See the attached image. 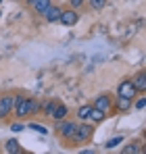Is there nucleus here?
I'll return each instance as SVG.
<instances>
[{
	"label": "nucleus",
	"mask_w": 146,
	"mask_h": 154,
	"mask_svg": "<svg viewBox=\"0 0 146 154\" xmlns=\"http://www.w3.org/2000/svg\"><path fill=\"white\" fill-rule=\"evenodd\" d=\"M56 100H50V102H46L44 104V106H42V112H44V115H52V110H54V108H56Z\"/></svg>",
	"instance_id": "17"
},
{
	"label": "nucleus",
	"mask_w": 146,
	"mask_h": 154,
	"mask_svg": "<svg viewBox=\"0 0 146 154\" xmlns=\"http://www.w3.org/2000/svg\"><path fill=\"white\" fill-rule=\"evenodd\" d=\"M104 4H106V0H90V6H92L94 11H102Z\"/></svg>",
	"instance_id": "19"
},
{
	"label": "nucleus",
	"mask_w": 146,
	"mask_h": 154,
	"mask_svg": "<svg viewBox=\"0 0 146 154\" xmlns=\"http://www.w3.org/2000/svg\"><path fill=\"white\" fill-rule=\"evenodd\" d=\"M71 2V8H79V6H84V0H69Z\"/></svg>",
	"instance_id": "22"
},
{
	"label": "nucleus",
	"mask_w": 146,
	"mask_h": 154,
	"mask_svg": "<svg viewBox=\"0 0 146 154\" xmlns=\"http://www.w3.org/2000/svg\"><path fill=\"white\" fill-rule=\"evenodd\" d=\"M132 83H134V88H136L138 92L144 94V92H146V73H144V71H140L138 75L132 79Z\"/></svg>",
	"instance_id": "10"
},
{
	"label": "nucleus",
	"mask_w": 146,
	"mask_h": 154,
	"mask_svg": "<svg viewBox=\"0 0 146 154\" xmlns=\"http://www.w3.org/2000/svg\"><path fill=\"white\" fill-rule=\"evenodd\" d=\"M15 108V96L13 94H4L0 96V119H6Z\"/></svg>",
	"instance_id": "3"
},
{
	"label": "nucleus",
	"mask_w": 146,
	"mask_h": 154,
	"mask_svg": "<svg viewBox=\"0 0 146 154\" xmlns=\"http://www.w3.org/2000/svg\"><path fill=\"white\" fill-rule=\"evenodd\" d=\"M0 17H2V13H0Z\"/></svg>",
	"instance_id": "25"
},
{
	"label": "nucleus",
	"mask_w": 146,
	"mask_h": 154,
	"mask_svg": "<svg viewBox=\"0 0 146 154\" xmlns=\"http://www.w3.org/2000/svg\"><path fill=\"white\" fill-rule=\"evenodd\" d=\"M121 142H123V137H121V135H117V137H113V140H109V142L104 144V148H106V150H113V148H115V146H119Z\"/></svg>",
	"instance_id": "16"
},
{
	"label": "nucleus",
	"mask_w": 146,
	"mask_h": 154,
	"mask_svg": "<svg viewBox=\"0 0 146 154\" xmlns=\"http://www.w3.org/2000/svg\"><path fill=\"white\" fill-rule=\"evenodd\" d=\"M23 125H21V123H13V125H11V131H15V133H19V131H23Z\"/></svg>",
	"instance_id": "21"
},
{
	"label": "nucleus",
	"mask_w": 146,
	"mask_h": 154,
	"mask_svg": "<svg viewBox=\"0 0 146 154\" xmlns=\"http://www.w3.org/2000/svg\"><path fill=\"white\" fill-rule=\"evenodd\" d=\"M144 106H146V98H140V100L136 102V108H138V110H142Z\"/></svg>",
	"instance_id": "23"
},
{
	"label": "nucleus",
	"mask_w": 146,
	"mask_h": 154,
	"mask_svg": "<svg viewBox=\"0 0 146 154\" xmlns=\"http://www.w3.org/2000/svg\"><path fill=\"white\" fill-rule=\"evenodd\" d=\"M90 110H92V104H84V106H79V108H77V119H79V121H88Z\"/></svg>",
	"instance_id": "14"
},
{
	"label": "nucleus",
	"mask_w": 146,
	"mask_h": 154,
	"mask_svg": "<svg viewBox=\"0 0 146 154\" xmlns=\"http://www.w3.org/2000/svg\"><path fill=\"white\" fill-rule=\"evenodd\" d=\"M0 2H2V0H0Z\"/></svg>",
	"instance_id": "26"
},
{
	"label": "nucleus",
	"mask_w": 146,
	"mask_h": 154,
	"mask_svg": "<svg viewBox=\"0 0 146 154\" xmlns=\"http://www.w3.org/2000/svg\"><path fill=\"white\" fill-rule=\"evenodd\" d=\"M94 108H100V110H104L106 115H111V110H113V104H111V98L106 96V94H100V96H96V100H94V104H92Z\"/></svg>",
	"instance_id": "7"
},
{
	"label": "nucleus",
	"mask_w": 146,
	"mask_h": 154,
	"mask_svg": "<svg viewBox=\"0 0 146 154\" xmlns=\"http://www.w3.org/2000/svg\"><path fill=\"white\" fill-rule=\"evenodd\" d=\"M129 152H142V148H140V144H129L127 148H123V154H129Z\"/></svg>",
	"instance_id": "18"
},
{
	"label": "nucleus",
	"mask_w": 146,
	"mask_h": 154,
	"mask_svg": "<svg viewBox=\"0 0 146 154\" xmlns=\"http://www.w3.org/2000/svg\"><path fill=\"white\" fill-rule=\"evenodd\" d=\"M115 110H119V112L132 110V100L129 98H123V96H117L115 98Z\"/></svg>",
	"instance_id": "9"
},
{
	"label": "nucleus",
	"mask_w": 146,
	"mask_h": 154,
	"mask_svg": "<svg viewBox=\"0 0 146 154\" xmlns=\"http://www.w3.org/2000/svg\"><path fill=\"white\" fill-rule=\"evenodd\" d=\"M67 115H69V108L65 106V104H56V108L52 110V119L54 121H61V119H67Z\"/></svg>",
	"instance_id": "11"
},
{
	"label": "nucleus",
	"mask_w": 146,
	"mask_h": 154,
	"mask_svg": "<svg viewBox=\"0 0 146 154\" xmlns=\"http://www.w3.org/2000/svg\"><path fill=\"white\" fill-rule=\"evenodd\" d=\"M50 4H52V0H38V2L33 4V8H36L38 13H44V11L48 8Z\"/></svg>",
	"instance_id": "15"
},
{
	"label": "nucleus",
	"mask_w": 146,
	"mask_h": 154,
	"mask_svg": "<svg viewBox=\"0 0 146 154\" xmlns=\"http://www.w3.org/2000/svg\"><path fill=\"white\" fill-rule=\"evenodd\" d=\"M38 108H40L38 100L27 98V96H15V108H13V110H15V115H17L19 119L29 117V115H36Z\"/></svg>",
	"instance_id": "1"
},
{
	"label": "nucleus",
	"mask_w": 146,
	"mask_h": 154,
	"mask_svg": "<svg viewBox=\"0 0 146 154\" xmlns=\"http://www.w3.org/2000/svg\"><path fill=\"white\" fill-rule=\"evenodd\" d=\"M104 117H106V112L100 110V108H94V106H92V110H90V115H88V119H90L92 123H102Z\"/></svg>",
	"instance_id": "12"
},
{
	"label": "nucleus",
	"mask_w": 146,
	"mask_h": 154,
	"mask_svg": "<svg viewBox=\"0 0 146 154\" xmlns=\"http://www.w3.org/2000/svg\"><path fill=\"white\" fill-rule=\"evenodd\" d=\"M36 2H38V0H27V4H29V6H33Z\"/></svg>",
	"instance_id": "24"
},
{
	"label": "nucleus",
	"mask_w": 146,
	"mask_h": 154,
	"mask_svg": "<svg viewBox=\"0 0 146 154\" xmlns=\"http://www.w3.org/2000/svg\"><path fill=\"white\" fill-rule=\"evenodd\" d=\"M59 21H61L63 25H67V27H73L77 21H79V13H77L75 8H67V11H63V13H61Z\"/></svg>",
	"instance_id": "6"
},
{
	"label": "nucleus",
	"mask_w": 146,
	"mask_h": 154,
	"mask_svg": "<svg viewBox=\"0 0 146 154\" xmlns=\"http://www.w3.org/2000/svg\"><path fill=\"white\" fill-rule=\"evenodd\" d=\"M61 13H63V8H61V6L50 4V6L44 11V13H42V15H44V19H46L48 23H56V21H59V17H61Z\"/></svg>",
	"instance_id": "8"
},
{
	"label": "nucleus",
	"mask_w": 146,
	"mask_h": 154,
	"mask_svg": "<svg viewBox=\"0 0 146 154\" xmlns=\"http://www.w3.org/2000/svg\"><path fill=\"white\" fill-rule=\"evenodd\" d=\"M29 129H33V131H38V133H48V129L44 127V125H40V123H31Z\"/></svg>",
	"instance_id": "20"
},
{
	"label": "nucleus",
	"mask_w": 146,
	"mask_h": 154,
	"mask_svg": "<svg viewBox=\"0 0 146 154\" xmlns=\"http://www.w3.org/2000/svg\"><path fill=\"white\" fill-rule=\"evenodd\" d=\"M4 150L8 154H19L21 152V144H19L17 140H8V142L4 144Z\"/></svg>",
	"instance_id": "13"
},
{
	"label": "nucleus",
	"mask_w": 146,
	"mask_h": 154,
	"mask_svg": "<svg viewBox=\"0 0 146 154\" xmlns=\"http://www.w3.org/2000/svg\"><path fill=\"white\" fill-rule=\"evenodd\" d=\"M77 127V123H73V121H65V119H61V121H56V129H59V135L61 137H65V140H71L73 131Z\"/></svg>",
	"instance_id": "5"
},
{
	"label": "nucleus",
	"mask_w": 146,
	"mask_h": 154,
	"mask_svg": "<svg viewBox=\"0 0 146 154\" xmlns=\"http://www.w3.org/2000/svg\"><path fill=\"white\" fill-rule=\"evenodd\" d=\"M92 133H94L92 125H77L75 131H73V135H71V140L75 144H86V142L92 140Z\"/></svg>",
	"instance_id": "2"
},
{
	"label": "nucleus",
	"mask_w": 146,
	"mask_h": 154,
	"mask_svg": "<svg viewBox=\"0 0 146 154\" xmlns=\"http://www.w3.org/2000/svg\"><path fill=\"white\" fill-rule=\"evenodd\" d=\"M136 94H138V90L134 88L132 79H123L121 83H119V88H117V96H123V98L134 100V98H136Z\"/></svg>",
	"instance_id": "4"
}]
</instances>
